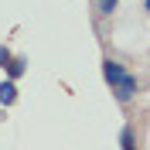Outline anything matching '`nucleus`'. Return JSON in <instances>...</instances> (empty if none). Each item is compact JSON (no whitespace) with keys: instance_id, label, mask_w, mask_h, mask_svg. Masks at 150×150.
Wrapping results in <instances>:
<instances>
[{"instance_id":"f257e3e1","label":"nucleus","mask_w":150,"mask_h":150,"mask_svg":"<svg viewBox=\"0 0 150 150\" xmlns=\"http://www.w3.org/2000/svg\"><path fill=\"white\" fill-rule=\"evenodd\" d=\"M103 79L106 85H109L112 92H116V103H130L133 96H137V89H140V82H137V75L126 72V65L123 62H116V58H106L103 62Z\"/></svg>"},{"instance_id":"f03ea898","label":"nucleus","mask_w":150,"mask_h":150,"mask_svg":"<svg viewBox=\"0 0 150 150\" xmlns=\"http://www.w3.org/2000/svg\"><path fill=\"white\" fill-rule=\"evenodd\" d=\"M24 72H28V58L14 55V58H10V65H7V79H10V82H17Z\"/></svg>"},{"instance_id":"7ed1b4c3","label":"nucleus","mask_w":150,"mask_h":150,"mask_svg":"<svg viewBox=\"0 0 150 150\" xmlns=\"http://www.w3.org/2000/svg\"><path fill=\"white\" fill-rule=\"evenodd\" d=\"M14 99H17V82L4 79V82H0V106H10Z\"/></svg>"},{"instance_id":"20e7f679","label":"nucleus","mask_w":150,"mask_h":150,"mask_svg":"<svg viewBox=\"0 0 150 150\" xmlns=\"http://www.w3.org/2000/svg\"><path fill=\"white\" fill-rule=\"evenodd\" d=\"M120 147H123V150H137V133H133L130 123L120 130Z\"/></svg>"},{"instance_id":"39448f33","label":"nucleus","mask_w":150,"mask_h":150,"mask_svg":"<svg viewBox=\"0 0 150 150\" xmlns=\"http://www.w3.org/2000/svg\"><path fill=\"white\" fill-rule=\"evenodd\" d=\"M116 4H120V0H99V14H103V17H109L112 10H116Z\"/></svg>"},{"instance_id":"423d86ee","label":"nucleus","mask_w":150,"mask_h":150,"mask_svg":"<svg viewBox=\"0 0 150 150\" xmlns=\"http://www.w3.org/2000/svg\"><path fill=\"white\" fill-rule=\"evenodd\" d=\"M10 58H14V51H10L7 45H0V68H7V65H10Z\"/></svg>"},{"instance_id":"0eeeda50","label":"nucleus","mask_w":150,"mask_h":150,"mask_svg":"<svg viewBox=\"0 0 150 150\" xmlns=\"http://www.w3.org/2000/svg\"><path fill=\"white\" fill-rule=\"evenodd\" d=\"M143 10H147V14H150V0H143Z\"/></svg>"}]
</instances>
